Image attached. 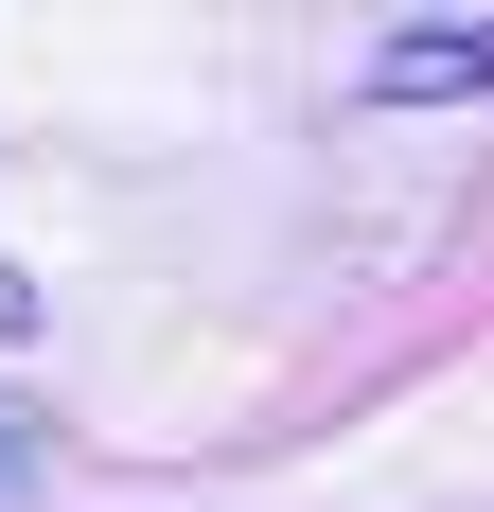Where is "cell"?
Here are the masks:
<instances>
[{
	"label": "cell",
	"mask_w": 494,
	"mask_h": 512,
	"mask_svg": "<svg viewBox=\"0 0 494 512\" xmlns=\"http://www.w3.org/2000/svg\"><path fill=\"white\" fill-rule=\"evenodd\" d=\"M494 89V18H442V36H371V106H459Z\"/></svg>",
	"instance_id": "cell-1"
},
{
	"label": "cell",
	"mask_w": 494,
	"mask_h": 512,
	"mask_svg": "<svg viewBox=\"0 0 494 512\" xmlns=\"http://www.w3.org/2000/svg\"><path fill=\"white\" fill-rule=\"evenodd\" d=\"M0 477H18V424H0Z\"/></svg>",
	"instance_id": "cell-2"
}]
</instances>
